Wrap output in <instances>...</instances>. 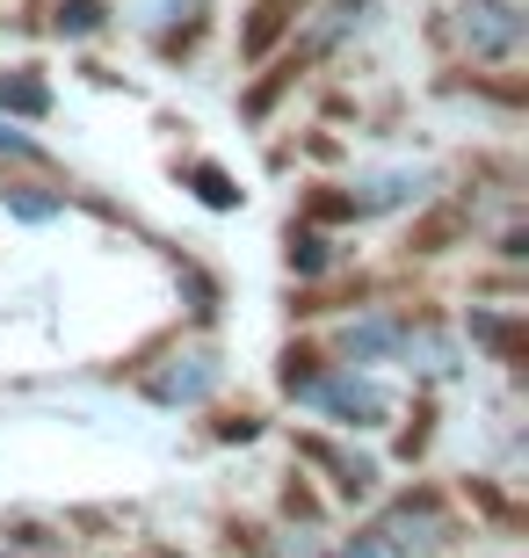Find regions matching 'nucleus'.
Masks as SVG:
<instances>
[{"instance_id":"9b49d317","label":"nucleus","mask_w":529,"mask_h":558,"mask_svg":"<svg viewBox=\"0 0 529 558\" xmlns=\"http://www.w3.org/2000/svg\"><path fill=\"white\" fill-rule=\"evenodd\" d=\"M326 262H334V247H326L320 232H290V269H305V276H320Z\"/></svg>"},{"instance_id":"f8f14e48","label":"nucleus","mask_w":529,"mask_h":558,"mask_svg":"<svg viewBox=\"0 0 529 558\" xmlns=\"http://www.w3.org/2000/svg\"><path fill=\"white\" fill-rule=\"evenodd\" d=\"M189 182H196V196H204V204H211V210H232V204H240V189L225 182L218 167H196V174H189Z\"/></svg>"},{"instance_id":"6e6552de","label":"nucleus","mask_w":529,"mask_h":558,"mask_svg":"<svg viewBox=\"0 0 529 558\" xmlns=\"http://www.w3.org/2000/svg\"><path fill=\"white\" fill-rule=\"evenodd\" d=\"M290 15H298L290 0H262V8H254V22H247V37H240V51H247V59H262V51L276 44V29H284Z\"/></svg>"},{"instance_id":"f257e3e1","label":"nucleus","mask_w":529,"mask_h":558,"mask_svg":"<svg viewBox=\"0 0 529 558\" xmlns=\"http://www.w3.org/2000/svg\"><path fill=\"white\" fill-rule=\"evenodd\" d=\"M298 399H312L320 414L348 421V428H377V421H392V399H385V385H370V377H356V371L305 377V385H298Z\"/></svg>"},{"instance_id":"ddd939ff","label":"nucleus","mask_w":529,"mask_h":558,"mask_svg":"<svg viewBox=\"0 0 529 558\" xmlns=\"http://www.w3.org/2000/svg\"><path fill=\"white\" fill-rule=\"evenodd\" d=\"M0 153H8V160H37V145L22 138V131H0Z\"/></svg>"},{"instance_id":"423d86ee","label":"nucleus","mask_w":529,"mask_h":558,"mask_svg":"<svg viewBox=\"0 0 529 558\" xmlns=\"http://www.w3.org/2000/svg\"><path fill=\"white\" fill-rule=\"evenodd\" d=\"M305 457L334 464V486H341V494H356V500L377 486V464H370V457H341V450H326V442H305Z\"/></svg>"},{"instance_id":"7ed1b4c3","label":"nucleus","mask_w":529,"mask_h":558,"mask_svg":"<svg viewBox=\"0 0 529 558\" xmlns=\"http://www.w3.org/2000/svg\"><path fill=\"white\" fill-rule=\"evenodd\" d=\"M377 551H435V544L449 537V522H443V508H435V494H421V500H399L385 522H377Z\"/></svg>"},{"instance_id":"4468645a","label":"nucleus","mask_w":529,"mask_h":558,"mask_svg":"<svg viewBox=\"0 0 529 558\" xmlns=\"http://www.w3.org/2000/svg\"><path fill=\"white\" fill-rule=\"evenodd\" d=\"M334 558H385V551H377V544H341Z\"/></svg>"},{"instance_id":"9d476101","label":"nucleus","mask_w":529,"mask_h":558,"mask_svg":"<svg viewBox=\"0 0 529 558\" xmlns=\"http://www.w3.org/2000/svg\"><path fill=\"white\" fill-rule=\"evenodd\" d=\"M392 341H399V327H392V319H363V327L341 333V355H356V363H363V355H385Z\"/></svg>"},{"instance_id":"0eeeda50","label":"nucleus","mask_w":529,"mask_h":558,"mask_svg":"<svg viewBox=\"0 0 529 558\" xmlns=\"http://www.w3.org/2000/svg\"><path fill=\"white\" fill-rule=\"evenodd\" d=\"M0 109H15V117H44L51 109V87L22 65V73H0Z\"/></svg>"},{"instance_id":"f03ea898","label":"nucleus","mask_w":529,"mask_h":558,"mask_svg":"<svg viewBox=\"0 0 529 558\" xmlns=\"http://www.w3.org/2000/svg\"><path fill=\"white\" fill-rule=\"evenodd\" d=\"M457 44L471 59H508L522 44V8L515 0H465L457 8Z\"/></svg>"},{"instance_id":"20e7f679","label":"nucleus","mask_w":529,"mask_h":558,"mask_svg":"<svg viewBox=\"0 0 529 558\" xmlns=\"http://www.w3.org/2000/svg\"><path fill=\"white\" fill-rule=\"evenodd\" d=\"M218 385V355L211 349H189V355H167L160 371L145 377V392L160 399V407H189V399H204Z\"/></svg>"},{"instance_id":"1a4fd4ad","label":"nucleus","mask_w":529,"mask_h":558,"mask_svg":"<svg viewBox=\"0 0 529 558\" xmlns=\"http://www.w3.org/2000/svg\"><path fill=\"white\" fill-rule=\"evenodd\" d=\"M51 29H59V37H87V29H103V0H51Z\"/></svg>"},{"instance_id":"39448f33","label":"nucleus","mask_w":529,"mask_h":558,"mask_svg":"<svg viewBox=\"0 0 529 558\" xmlns=\"http://www.w3.org/2000/svg\"><path fill=\"white\" fill-rule=\"evenodd\" d=\"M363 15H370V0H334V8H320V22H312V37H305V59L326 51V44H341L348 29H363Z\"/></svg>"}]
</instances>
